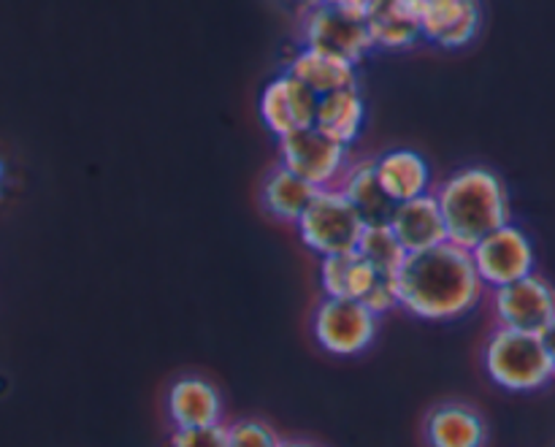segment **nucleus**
<instances>
[{"label": "nucleus", "instance_id": "23", "mask_svg": "<svg viewBox=\"0 0 555 447\" xmlns=\"http://www.w3.org/2000/svg\"><path fill=\"white\" fill-rule=\"evenodd\" d=\"M280 439V434L258 418H242L228 426V445L231 447H276Z\"/></svg>", "mask_w": 555, "mask_h": 447}, {"label": "nucleus", "instance_id": "3", "mask_svg": "<svg viewBox=\"0 0 555 447\" xmlns=\"http://www.w3.org/2000/svg\"><path fill=\"white\" fill-rule=\"evenodd\" d=\"M482 367L493 385L513 394L545 388L555 378V367L537 334L496 329L482 347Z\"/></svg>", "mask_w": 555, "mask_h": 447}, {"label": "nucleus", "instance_id": "14", "mask_svg": "<svg viewBox=\"0 0 555 447\" xmlns=\"http://www.w3.org/2000/svg\"><path fill=\"white\" fill-rule=\"evenodd\" d=\"M388 226L406 255L423 253V250L439 247V244L448 242L442 212H439L434 193L404 201V204H396Z\"/></svg>", "mask_w": 555, "mask_h": 447}, {"label": "nucleus", "instance_id": "18", "mask_svg": "<svg viewBox=\"0 0 555 447\" xmlns=\"http://www.w3.org/2000/svg\"><path fill=\"white\" fill-rule=\"evenodd\" d=\"M369 36L379 49H412L421 38V0H379L366 16Z\"/></svg>", "mask_w": 555, "mask_h": 447}, {"label": "nucleus", "instance_id": "24", "mask_svg": "<svg viewBox=\"0 0 555 447\" xmlns=\"http://www.w3.org/2000/svg\"><path fill=\"white\" fill-rule=\"evenodd\" d=\"M171 447H231L228 445V426L217 423V426L184 429V432L173 429Z\"/></svg>", "mask_w": 555, "mask_h": 447}, {"label": "nucleus", "instance_id": "25", "mask_svg": "<svg viewBox=\"0 0 555 447\" xmlns=\"http://www.w3.org/2000/svg\"><path fill=\"white\" fill-rule=\"evenodd\" d=\"M363 307L372 309L377 318H383L385 312H390V309L399 307V298H396V285L390 277H379L377 282L372 285V291L363 296Z\"/></svg>", "mask_w": 555, "mask_h": 447}, {"label": "nucleus", "instance_id": "10", "mask_svg": "<svg viewBox=\"0 0 555 447\" xmlns=\"http://www.w3.org/2000/svg\"><path fill=\"white\" fill-rule=\"evenodd\" d=\"M318 101L312 90L301 85V81L293 79L291 74L282 71L280 76L269 81L260 92L258 112L263 119L266 128L282 139V136H291L296 130L314 128V114H318Z\"/></svg>", "mask_w": 555, "mask_h": 447}, {"label": "nucleus", "instance_id": "11", "mask_svg": "<svg viewBox=\"0 0 555 447\" xmlns=\"http://www.w3.org/2000/svg\"><path fill=\"white\" fill-rule=\"evenodd\" d=\"M482 27L480 0H421V38L439 49H464Z\"/></svg>", "mask_w": 555, "mask_h": 447}, {"label": "nucleus", "instance_id": "27", "mask_svg": "<svg viewBox=\"0 0 555 447\" xmlns=\"http://www.w3.org/2000/svg\"><path fill=\"white\" fill-rule=\"evenodd\" d=\"M540 340H542V345H545L547 356H551V361H553V367H555V318L551 320V323H547V329L542 331Z\"/></svg>", "mask_w": 555, "mask_h": 447}, {"label": "nucleus", "instance_id": "8", "mask_svg": "<svg viewBox=\"0 0 555 447\" xmlns=\"http://www.w3.org/2000/svg\"><path fill=\"white\" fill-rule=\"evenodd\" d=\"M469 255L480 282L486 288H493V291L534 274L537 266L534 244L513 222L502 226L499 231L488 233L482 242H477L469 250Z\"/></svg>", "mask_w": 555, "mask_h": 447}, {"label": "nucleus", "instance_id": "26", "mask_svg": "<svg viewBox=\"0 0 555 447\" xmlns=\"http://www.w3.org/2000/svg\"><path fill=\"white\" fill-rule=\"evenodd\" d=\"M325 3L339 5V9L350 11V14H356V16H361V20H366V16L372 14L374 9H377L379 0H325Z\"/></svg>", "mask_w": 555, "mask_h": 447}, {"label": "nucleus", "instance_id": "4", "mask_svg": "<svg viewBox=\"0 0 555 447\" xmlns=\"http://www.w3.org/2000/svg\"><path fill=\"white\" fill-rule=\"evenodd\" d=\"M296 228L304 247L312 250L318 258H331V255L356 253L366 226L350 201L336 188H328L318 190L312 204L298 217Z\"/></svg>", "mask_w": 555, "mask_h": 447}, {"label": "nucleus", "instance_id": "7", "mask_svg": "<svg viewBox=\"0 0 555 447\" xmlns=\"http://www.w3.org/2000/svg\"><path fill=\"white\" fill-rule=\"evenodd\" d=\"M280 163L318 190L336 188L350 166V146L328 139L318 128H304L280 139Z\"/></svg>", "mask_w": 555, "mask_h": 447}, {"label": "nucleus", "instance_id": "22", "mask_svg": "<svg viewBox=\"0 0 555 447\" xmlns=\"http://www.w3.org/2000/svg\"><path fill=\"white\" fill-rule=\"evenodd\" d=\"M356 255H361L379 277H390L393 280L396 271L404 264L406 253L399 244V239L393 237L390 226H366L361 233V242H358Z\"/></svg>", "mask_w": 555, "mask_h": 447}, {"label": "nucleus", "instance_id": "6", "mask_svg": "<svg viewBox=\"0 0 555 447\" xmlns=\"http://www.w3.org/2000/svg\"><path fill=\"white\" fill-rule=\"evenodd\" d=\"M379 334V318L352 298L323 296L312 312V336L320 350L336 358L363 356Z\"/></svg>", "mask_w": 555, "mask_h": 447}, {"label": "nucleus", "instance_id": "15", "mask_svg": "<svg viewBox=\"0 0 555 447\" xmlns=\"http://www.w3.org/2000/svg\"><path fill=\"white\" fill-rule=\"evenodd\" d=\"M379 188L393 204L421 199L431 193V168L428 161L415 150H390L374 157Z\"/></svg>", "mask_w": 555, "mask_h": 447}, {"label": "nucleus", "instance_id": "13", "mask_svg": "<svg viewBox=\"0 0 555 447\" xmlns=\"http://www.w3.org/2000/svg\"><path fill=\"white\" fill-rule=\"evenodd\" d=\"M168 421L177 432L184 429H206L222 423V396L217 385L198 374H184L173 380L166 396Z\"/></svg>", "mask_w": 555, "mask_h": 447}, {"label": "nucleus", "instance_id": "28", "mask_svg": "<svg viewBox=\"0 0 555 447\" xmlns=\"http://www.w3.org/2000/svg\"><path fill=\"white\" fill-rule=\"evenodd\" d=\"M276 3H282V5H285V9L296 11V14L301 16L304 11H307V9H312V5H318L320 0H276Z\"/></svg>", "mask_w": 555, "mask_h": 447}, {"label": "nucleus", "instance_id": "2", "mask_svg": "<svg viewBox=\"0 0 555 447\" xmlns=\"http://www.w3.org/2000/svg\"><path fill=\"white\" fill-rule=\"evenodd\" d=\"M442 212L448 242L472 250L488 233L509 222V195L491 168L466 166L444 179L434 193Z\"/></svg>", "mask_w": 555, "mask_h": 447}, {"label": "nucleus", "instance_id": "16", "mask_svg": "<svg viewBox=\"0 0 555 447\" xmlns=\"http://www.w3.org/2000/svg\"><path fill=\"white\" fill-rule=\"evenodd\" d=\"M336 190L350 201L352 209L363 220V226H388L396 204L379 188L377 171H374V157H366V161L358 163L350 161V166L341 174Z\"/></svg>", "mask_w": 555, "mask_h": 447}, {"label": "nucleus", "instance_id": "21", "mask_svg": "<svg viewBox=\"0 0 555 447\" xmlns=\"http://www.w3.org/2000/svg\"><path fill=\"white\" fill-rule=\"evenodd\" d=\"M377 280V271L356 253L320 258V288H323V296L328 298L363 302V296L372 291V285Z\"/></svg>", "mask_w": 555, "mask_h": 447}, {"label": "nucleus", "instance_id": "30", "mask_svg": "<svg viewBox=\"0 0 555 447\" xmlns=\"http://www.w3.org/2000/svg\"><path fill=\"white\" fill-rule=\"evenodd\" d=\"M3 174H5L3 171V163H0V188H3Z\"/></svg>", "mask_w": 555, "mask_h": 447}, {"label": "nucleus", "instance_id": "17", "mask_svg": "<svg viewBox=\"0 0 555 447\" xmlns=\"http://www.w3.org/2000/svg\"><path fill=\"white\" fill-rule=\"evenodd\" d=\"M318 195V188H312L309 182H304L301 177H296L293 171H287L282 163L271 166L266 171L263 182H260V209L276 222H291L296 226L298 217L304 215L312 199Z\"/></svg>", "mask_w": 555, "mask_h": 447}, {"label": "nucleus", "instance_id": "29", "mask_svg": "<svg viewBox=\"0 0 555 447\" xmlns=\"http://www.w3.org/2000/svg\"><path fill=\"white\" fill-rule=\"evenodd\" d=\"M276 447H323L318 443H312V439H298V437H291V439H280V445Z\"/></svg>", "mask_w": 555, "mask_h": 447}, {"label": "nucleus", "instance_id": "20", "mask_svg": "<svg viewBox=\"0 0 555 447\" xmlns=\"http://www.w3.org/2000/svg\"><path fill=\"white\" fill-rule=\"evenodd\" d=\"M285 74H291L293 79L301 81V85L307 87V90H312L318 98L336 90H347V87H358V65L304 47L293 54Z\"/></svg>", "mask_w": 555, "mask_h": 447}, {"label": "nucleus", "instance_id": "19", "mask_svg": "<svg viewBox=\"0 0 555 447\" xmlns=\"http://www.w3.org/2000/svg\"><path fill=\"white\" fill-rule=\"evenodd\" d=\"M363 125H366V101L361 95V87L328 92L318 101L314 128L328 136V139L352 146L361 139Z\"/></svg>", "mask_w": 555, "mask_h": 447}, {"label": "nucleus", "instance_id": "1", "mask_svg": "<svg viewBox=\"0 0 555 447\" xmlns=\"http://www.w3.org/2000/svg\"><path fill=\"white\" fill-rule=\"evenodd\" d=\"M399 309L428 323H453L475 312L486 285L477 277L469 250L444 242L410 253L393 277Z\"/></svg>", "mask_w": 555, "mask_h": 447}, {"label": "nucleus", "instance_id": "5", "mask_svg": "<svg viewBox=\"0 0 555 447\" xmlns=\"http://www.w3.org/2000/svg\"><path fill=\"white\" fill-rule=\"evenodd\" d=\"M298 41L304 49L331 54L358 65L374 49L366 20L320 0L298 16Z\"/></svg>", "mask_w": 555, "mask_h": 447}, {"label": "nucleus", "instance_id": "9", "mask_svg": "<svg viewBox=\"0 0 555 447\" xmlns=\"http://www.w3.org/2000/svg\"><path fill=\"white\" fill-rule=\"evenodd\" d=\"M493 312L499 318V329L540 336L555 318V288L537 274L496 288Z\"/></svg>", "mask_w": 555, "mask_h": 447}, {"label": "nucleus", "instance_id": "12", "mask_svg": "<svg viewBox=\"0 0 555 447\" xmlns=\"http://www.w3.org/2000/svg\"><path fill=\"white\" fill-rule=\"evenodd\" d=\"M423 439L428 447H486L488 423L466 401H439L423 418Z\"/></svg>", "mask_w": 555, "mask_h": 447}]
</instances>
